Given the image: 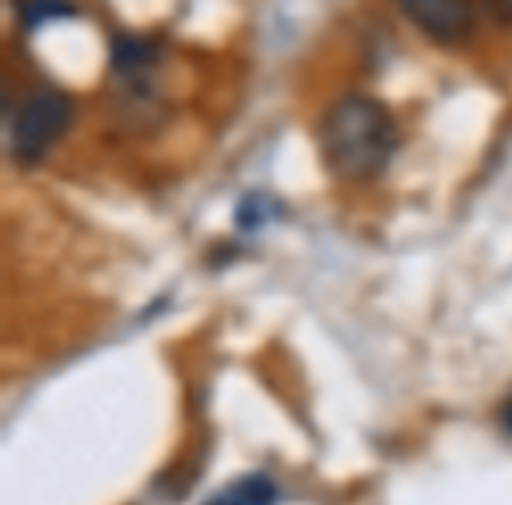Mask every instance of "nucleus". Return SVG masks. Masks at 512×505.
Segmentation results:
<instances>
[{
    "label": "nucleus",
    "mask_w": 512,
    "mask_h": 505,
    "mask_svg": "<svg viewBox=\"0 0 512 505\" xmlns=\"http://www.w3.org/2000/svg\"><path fill=\"white\" fill-rule=\"evenodd\" d=\"M397 120L372 95H344L330 106L320 127L323 162L334 176L365 183L386 172L397 155Z\"/></svg>",
    "instance_id": "f257e3e1"
},
{
    "label": "nucleus",
    "mask_w": 512,
    "mask_h": 505,
    "mask_svg": "<svg viewBox=\"0 0 512 505\" xmlns=\"http://www.w3.org/2000/svg\"><path fill=\"white\" fill-rule=\"evenodd\" d=\"M74 120V102L64 88L39 85L18 106L8 109V151L22 169L39 165L50 148L67 134Z\"/></svg>",
    "instance_id": "f03ea898"
},
{
    "label": "nucleus",
    "mask_w": 512,
    "mask_h": 505,
    "mask_svg": "<svg viewBox=\"0 0 512 505\" xmlns=\"http://www.w3.org/2000/svg\"><path fill=\"white\" fill-rule=\"evenodd\" d=\"M397 8L411 18L414 29H421L439 46H456L470 39L477 22L474 0H397Z\"/></svg>",
    "instance_id": "7ed1b4c3"
},
{
    "label": "nucleus",
    "mask_w": 512,
    "mask_h": 505,
    "mask_svg": "<svg viewBox=\"0 0 512 505\" xmlns=\"http://www.w3.org/2000/svg\"><path fill=\"white\" fill-rule=\"evenodd\" d=\"M162 57V46L151 36H130V32H116L113 43H109V67H113L116 78L137 81L148 78V71Z\"/></svg>",
    "instance_id": "20e7f679"
},
{
    "label": "nucleus",
    "mask_w": 512,
    "mask_h": 505,
    "mask_svg": "<svg viewBox=\"0 0 512 505\" xmlns=\"http://www.w3.org/2000/svg\"><path fill=\"white\" fill-rule=\"evenodd\" d=\"M281 488L267 474H246L235 477L221 491H214L204 505H278Z\"/></svg>",
    "instance_id": "39448f33"
},
{
    "label": "nucleus",
    "mask_w": 512,
    "mask_h": 505,
    "mask_svg": "<svg viewBox=\"0 0 512 505\" xmlns=\"http://www.w3.org/2000/svg\"><path fill=\"white\" fill-rule=\"evenodd\" d=\"M11 11H15L18 25L25 32H36L46 22H64V18L78 15L71 0H11Z\"/></svg>",
    "instance_id": "423d86ee"
},
{
    "label": "nucleus",
    "mask_w": 512,
    "mask_h": 505,
    "mask_svg": "<svg viewBox=\"0 0 512 505\" xmlns=\"http://www.w3.org/2000/svg\"><path fill=\"white\" fill-rule=\"evenodd\" d=\"M278 211H281V207L274 204V200H267L264 193H249V197L239 204L235 221H239V228H246V232H249V228H260L267 218H274Z\"/></svg>",
    "instance_id": "0eeeda50"
},
{
    "label": "nucleus",
    "mask_w": 512,
    "mask_h": 505,
    "mask_svg": "<svg viewBox=\"0 0 512 505\" xmlns=\"http://www.w3.org/2000/svg\"><path fill=\"white\" fill-rule=\"evenodd\" d=\"M484 11H488L498 25H509L512 29V0H484Z\"/></svg>",
    "instance_id": "6e6552de"
}]
</instances>
